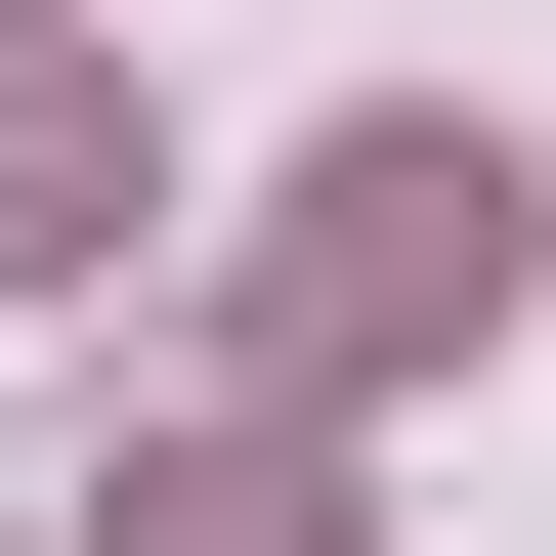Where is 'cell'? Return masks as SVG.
I'll return each instance as SVG.
<instances>
[{
	"mask_svg": "<svg viewBox=\"0 0 556 556\" xmlns=\"http://www.w3.org/2000/svg\"><path fill=\"white\" fill-rule=\"evenodd\" d=\"M556 300V172L428 86V129H343V172H257V386H428V343H514Z\"/></svg>",
	"mask_w": 556,
	"mask_h": 556,
	"instance_id": "cell-1",
	"label": "cell"
},
{
	"mask_svg": "<svg viewBox=\"0 0 556 556\" xmlns=\"http://www.w3.org/2000/svg\"><path fill=\"white\" fill-rule=\"evenodd\" d=\"M172 257V129H129V43L86 0H0V300H129Z\"/></svg>",
	"mask_w": 556,
	"mask_h": 556,
	"instance_id": "cell-2",
	"label": "cell"
},
{
	"mask_svg": "<svg viewBox=\"0 0 556 556\" xmlns=\"http://www.w3.org/2000/svg\"><path fill=\"white\" fill-rule=\"evenodd\" d=\"M43 556H343V471H300V428H172V471H86Z\"/></svg>",
	"mask_w": 556,
	"mask_h": 556,
	"instance_id": "cell-3",
	"label": "cell"
},
{
	"mask_svg": "<svg viewBox=\"0 0 556 556\" xmlns=\"http://www.w3.org/2000/svg\"><path fill=\"white\" fill-rule=\"evenodd\" d=\"M0 556H43V514H0Z\"/></svg>",
	"mask_w": 556,
	"mask_h": 556,
	"instance_id": "cell-4",
	"label": "cell"
}]
</instances>
